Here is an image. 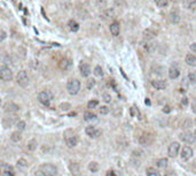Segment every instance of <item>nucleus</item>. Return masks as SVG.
<instances>
[{
  "mask_svg": "<svg viewBox=\"0 0 196 176\" xmlns=\"http://www.w3.org/2000/svg\"><path fill=\"white\" fill-rule=\"evenodd\" d=\"M57 174V169L52 164H44L39 167L36 172V176H55Z\"/></svg>",
  "mask_w": 196,
  "mask_h": 176,
  "instance_id": "obj_1",
  "label": "nucleus"
},
{
  "mask_svg": "<svg viewBox=\"0 0 196 176\" xmlns=\"http://www.w3.org/2000/svg\"><path fill=\"white\" fill-rule=\"evenodd\" d=\"M64 140L69 148H75L78 143V138L72 130H67L64 132Z\"/></svg>",
  "mask_w": 196,
  "mask_h": 176,
  "instance_id": "obj_2",
  "label": "nucleus"
},
{
  "mask_svg": "<svg viewBox=\"0 0 196 176\" xmlns=\"http://www.w3.org/2000/svg\"><path fill=\"white\" fill-rule=\"evenodd\" d=\"M67 90L70 94L72 96H75L79 92L80 90V83L78 79H69L68 81V84H67Z\"/></svg>",
  "mask_w": 196,
  "mask_h": 176,
  "instance_id": "obj_3",
  "label": "nucleus"
},
{
  "mask_svg": "<svg viewBox=\"0 0 196 176\" xmlns=\"http://www.w3.org/2000/svg\"><path fill=\"white\" fill-rule=\"evenodd\" d=\"M16 79H17V83L19 85L25 88L27 85H29V82H30V78H29V75L25 70H21L19 71V74L16 76Z\"/></svg>",
  "mask_w": 196,
  "mask_h": 176,
  "instance_id": "obj_4",
  "label": "nucleus"
},
{
  "mask_svg": "<svg viewBox=\"0 0 196 176\" xmlns=\"http://www.w3.org/2000/svg\"><path fill=\"white\" fill-rule=\"evenodd\" d=\"M52 99H53V94L49 90L41 91V92L38 94V100H39L43 105H48Z\"/></svg>",
  "mask_w": 196,
  "mask_h": 176,
  "instance_id": "obj_5",
  "label": "nucleus"
},
{
  "mask_svg": "<svg viewBox=\"0 0 196 176\" xmlns=\"http://www.w3.org/2000/svg\"><path fill=\"white\" fill-rule=\"evenodd\" d=\"M0 77L2 78L4 81H6V82L12 81L13 73H12V70L9 69V67H7V66H5V65L0 67Z\"/></svg>",
  "mask_w": 196,
  "mask_h": 176,
  "instance_id": "obj_6",
  "label": "nucleus"
},
{
  "mask_svg": "<svg viewBox=\"0 0 196 176\" xmlns=\"http://www.w3.org/2000/svg\"><path fill=\"white\" fill-rule=\"evenodd\" d=\"M179 148H180V144L178 143V142H173V143L170 144L168 150L169 157L170 158H176L178 156V153H179Z\"/></svg>",
  "mask_w": 196,
  "mask_h": 176,
  "instance_id": "obj_7",
  "label": "nucleus"
},
{
  "mask_svg": "<svg viewBox=\"0 0 196 176\" xmlns=\"http://www.w3.org/2000/svg\"><path fill=\"white\" fill-rule=\"evenodd\" d=\"M4 109L6 113H16V112L20 111V107L17 106L16 104H14V102L12 101H7L6 104L4 105Z\"/></svg>",
  "mask_w": 196,
  "mask_h": 176,
  "instance_id": "obj_8",
  "label": "nucleus"
},
{
  "mask_svg": "<svg viewBox=\"0 0 196 176\" xmlns=\"http://www.w3.org/2000/svg\"><path fill=\"white\" fill-rule=\"evenodd\" d=\"M1 173H2V176H15L14 168L7 164L1 165Z\"/></svg>",
  "mask_w": 196,
  "mask_h": 176,
  "instance_id": "obj_9",
  "label": "nucleus"
},
{
  "mask_svg": "<svg viewBox=\"0 0 196 176\" xmlns=\"http://www.w3.org/2000/svg\"><path fill=\"white\" fill-rule=\"evenodd\" d=\"M152 142H154V136L152 134H144L139 138V143L142 145H150Z\"/></svg>",
  "mask_w": 196,
  "mask_h": 176,
  "instance_id": "obj_10",
  "label": "nucleus"
},
{
  "mask_svg": "<svg viewBox=\"0 0 196 176\" xmlns=\"http://www.w3.org/2000/svg\"><path fill=\"white\" fill-rule=\"evenodd\" d=\"M193 157V150L189 146H184V148L181 150V159L187 161Z\"/></svg>",
  "mask_w": 196,
  "mask_h": 176,
  "instance_id": "obj_11",
  "label": "nucleus"
},
{
  "mask_svg": "<svg viewBox=\"0 0 196 176\" xmlns=\"http://www.w3.org/2000/svg\"><path fill=\"white\" fill-rule=\"evenodd\" d=\"M170 21H171V23H173V24L179 23V21H180V14H179V11L177 8H173L172 11L170 12Z\"/></svg>",
  "mask_w": 196,
  "mask_h": 176,
  "instance_id": "obj_12",
  "label": "nucleus"
},
{
  "mask_svg": "<svg viewBox=\"0 0 196 176\" xmlns=\"http://www.w3.org/2000/svg\"><path fill=\"white\" fill-rule=\"evenodd\" d=\"M179 137H180V139L182 142H185V143H193V142L195 140V136H194V134H192V132H182Z\"/></svg>",
  "mask_w": 196,
  "mask_h": 176,
  "instance_id": "obj_13",
  "label": "nucleus"
},
{
  "mask_svg": "<svg viewBox=\"0 0 196 176\" xmlns=\"http://www.w3.org/2000/svg\"><path fill=\"white\" fill-rule=\"evenodd\" d=\"M79 70H80V75L83 77H87L91 74V67L87 65V63H81L79 66Z\"/></svg>",
  "mask_w": 196,
  "mask_h": 176,
  "instance_id": "obj_14",
  "label": "nucleus"
},
{
  "mask_svg": "<svg viewBox=\"0 0 196 176\" xmlns=\"http://www.w3.org/2000/svg\"><path fill=\"white\" fill-rule=\"evenodd\" d=\"M152 85L155 88V89H157V90H163V89H165L166 88V82L165 81H163V79H154V81H152Z\"/></svg>",
  "mask_w": 196,
  "mask_h": 176,
  "instance_id": "obj_15",
  "label": "nucleus"
},
{
  "mask_svg": "<svg viewBox=\"0 0 196 176\" xmlns=\"http://www.w3.org/2000/svg\"><path fill=\"white\" fill-rule=\"evenodd\" d=\"M85 131H86V134H87L90 137H93V138H95V137L101 135V131L95 129L94 127H87Z\"/></svg>",
  "mask_w": 196,
  "mask_h": 176,
  "instance_id": "obj_16",
  "label": "nucleus"
},
{
  "mask_svg": "<svg viewBox=\"0 0 196 176\" xmlns=\"http://www.w3.org/2000/svg\"><path fill=\"white\" fill-rule=\"evenodd\" d=\"M69 169H70V172H71V174L73 176H79L80 169H79V165L77 164V162H70Z\"/></svg>",
  "mask_w": 196,
  "mask_h": 176,
  "instance_id": "obj_17",
  "label": "nucleus"
},
{
  "mask_svg": "<svg viewBox=\"0 0 196 176\" xmlns=\"http://www.w3.org/2000/svg\"><path fill=\"white\" fill-rule=\"evenodd\" d=\"M101 17H102L103 20H112V19H115V12H114V9H106V11L101 14Z\"/></svg>",
  "mask_w": 196,
  "mask_h": 176,
  "instance_id": "obj_18",
  "label": "nucleus"
},
{
  "mask_svg": "<svg viewBox=\"0 0 196 176\" xmlns=\"http://www.w3.org/2000/svg\"><path fill=\"white\" fill-rule=\"evenodd\" d=\"M119 30H120V28H119V23L118 22H112L111 24H110V32H111V35L112 36H118L119 35Z\"/></svg>",
  "mask_w": 196,
  "mask_h": 176,
  "instance_id": "obj_19",
  "label": "nucleus"
},
{
  "mask_svg": "<svg viewBox=\"0 0 196 176\" xmlns=\"http://www.w3.org/2000/svg\"><path fill=\"white\" fill-rule=\"evenodd\" d=\"M70 66H71V61L69 59H62L60 61V63H59V67L62 70H68L70 68Z\"/></svg>",
  "mask_w": 196,
  "mask_h": 176,
  "instance_id": "obj_20",
  "label": "nucleus"
},
{
  "mask_svg": "<svg viewBox=\"0 0 196 176\" xmlns=\"http://www.w3.org/2000/svg\"><path fill=\"white\" fill-rule=\"evenodd\" d=\"M186 63L190 67H196V57L193 54H187L186 57Z\"/></svg>",
  "mask_w": 196,
  "mask_h": 176,
  "instance_id": "obj_21",
  "label": "nucleus"
},
{
  "mask_svg": "<svg viewBox=\"0 0 196 176\" xmlns=\"http://www.w3.org/2000/svg\"><path fill=\"white\" fill-rule=\"evenodd\" d=\"M179 74H180V71H179V69H178V68H174V67H172V68H170V69H169V77L171 78V79H174V78H177L178 76H179Z\"/></svg>",
  "mask_w": 196,
  "mask_h": 176,
  "instance_id": "obj_22",
  "label": "nucleus"
},
{
  "mask_svg": "<svg viewBox=\"0 0 196 176\" xmlns=\"http://www.w3.org/2000/svg\"><path fill=\"white\" fill-rule=\"evenodd\" d=\"M68 25H69V29L71 30L72 32H76V31H78V30H79V24H78V23H77L75 20H70V21H69Z\"/></svg>",
  "mask_w": 196,
  "mask_h": 176,
  "instance_id": "obj_23",
  "label": "nucleus"
},
{
  "mask_svg": "<svg viewBox=\"0 0 196 176\" xmlns=\"http://www.w3.org/2000/svg\"><path fill=\"white\" fill-rule=\"evenodd\" d=\"M156 36V33L152 32L150 29H147V30H144V37L148 41V39H152V38Z\"/></svg>",
  "mask_w": 196,
  "mask_h": 176,
  "instance_id": "obj_24",
  "label": "nucleus"
},
{
  "mask_svg": "<svg viewBox=\"0 0 196 176\" xmlns=\"http://www.w3.org/2000/svg\"><path fill=\"white\" fill-rule=\"evenodd\" d=\"M168 164H169V161H168V159H166V158H162V159H160L156 162L157 167H158V168H165L166 166H168Z\"/></svg>",
  "mask_w": 196,
  "mask_h": 176,
  "instance_id": "obj_25",
  "label": "nucleus"
},
{
  "mask_svg": "<svg viewBox=\"0 0 196 176\" xmlns=\"http://www.w3.org/2000/svg\"><path fill=\"white\" fill-rule=\"evenodd\" d=\"M10 139H12L13 142L17 143V142H20L21 139H22V136H21V134L19 132V131H15V132H13V134H12V136H10Z\"/></svg>",
  "mask_w": 196,
  "mask_h": 176,
  "instance_id": "obj_26",
  "label": "nucleus"
},
{
  "mask_svg": "<svg viewBox=\"0 0 196 176\" xmlns=\"http://www.w3.org/2000/svg\"><path fill=\"white\" fill-rule=\"evenodd\" d=\"M99 164L98 162H95V161H93V162H91V164L88 165V169L91 170L92 173H95V172H98L99 170Z\"/></svg>",
  "mask_w": 196,
  "mask_h": 176,
  "instance_id": "obj_27",
  "label": "nucleus"
},
{
  "mask_svg": "<svg viewBox=\"0 0 196 176\" xmlns=\"http://www.w3.org/2000/svg\"><path fill=\"white\" fill-rule=\"evenodd\" d=\"M146 173H147V176H160L158 172H157V170L155 169V168H152V167L147 168V170H146Z\"/></svg>",
  "mask_w": 196,
  "mask_h": 176,
  "instance_id": "obj_28",
  "label": "nucleus"
},
{
  "mask_svg": "<svg viewBox=\"0 0 196 176\" xmlns=\"http://www.w3.org/2000/svg\"><path fill=\"white\" fill-rule=\"evenodd\" d=\"M37 148V140L36 139H31L28 143V150L29 151H35Z\"/></svg>",
  "mask_w": 196,
  "mask_h": 176,
  "instance_id": "obj_29",
  "label": "nucleus"
},
{
  "mask_svg": "<svg viewBox=\"0 0 196 176\" xmlns=\"http://www.w3.org/2000/svg\"><path fill=\"white\" fill-rule=\"evenodd\" d=\"M84 119L86 121H91V120H95L96 119V115L93 114L92 112H86L84 114Z\"/></svg>",
  "mask_w": 196,
  "mask_h": 176,
  "instance_id": "obj_30",
  "label": "nucleus"
},
{
  "mask_svg": "<svg viewBox=\"0 0 196 176\" xmlns=\"http://www.w3.org/2000/svg\"><path fill=\"white\" fill-rule=\"evenodd\" d=\"M155 1V4L158 6V7H161V8H163V7H166L168 6V0H154Z\"/></svg>",
  "mask_w": 196,
  "mask_h": 176,
  "instance_id": "obj_31",
  "label": "nucleus"
},
{
  "mask_svg": "<svg viewBox=\"0 0 196 176\" xmlns=\"http://www.w3.org/2000/svg\"><path fill=\"white\" fill-rule=\"evenodd\" d=\"M94 75L99 76V77H101L103 75V70H102V68H101L100 66H96L95 68H94Z\"/></svg>",
  "mask_w": 196,
  "mask_h": 176,
  "instance_id": "obj_32",
  "label": "nucleus"
},
{
  "mask_svg": "<svg viewBox=\"0 0 196 176\" xmlns=\"http://www.w3.org/2000/svg\"><path fill=\"white\" fill-rule=\"evenodd\" d=\"M188 78H189V82L192 83V84H196V73H195V71L189 73Z\"/></svg>",
  "mask_w": 196,
  "mask_h": 176,
  "instance_id": "obj_33",
  "label": "nucleus"
},
{
  "mask_svg": "<svg viewBox=\"0 0 196 176\" xmlns=\"http://www.w3.org/2000/svg\"><path fill=\"white\" fill-rule=\"evenodd\" d=\"M95 5L100 8H104L107 6V1L106 0H95Z\"/></svg>",
  "mask_w": 196,
  "mask_h": 176,
  "instance_id": "obj_34",
  "label": "nucleus"
},
{
  "mask_svg": "<svg viewBox=\"0 0 196 176\" xmlns=\"http://www.w3.org/2000/svg\"><path fill=\"white\" fill-rule=\"evenodd\" d=\"M98 105H99L98 100H91V101L87 104V107H88V108H91V109H93V108H95Z\"/></svg>",
  "mask_w": 196,
  "mask_h": 176,
  "instance_id": "obj_35",
  "label": "nucleus"
},
{
  "mask_svg": "<svg viewBox=\"0 0 196 176\" xmlns=\"http://www.w3.org/2000/svg\"><path fill=\"white\" fill-rule=\"evenodd\" d=\"M16 127L19 130H24L25 129V122L24 121H19V122L16 123Z\"/></svg>",
  "mask_w": 196,
  "mask_h": 176,
  "instance_id": "obj_36",
  "label": "nucleus"
},
{
  "mask_svg": "<svg viewBox=\"0 0 196 176\" xmlns=\"http://www.w3.org/2000/svg\"><path fill=\"white\" fill-rule=\"evenodd\" d=\"M17 165H19L20 167H27V166H28V161L25 159H20L17 161Z\"/></svg>",
  "mask_w": 196,
  "mask_h": 176,
  "instance_id": "obj_37",
  "label": "nucleus"
},
{
  "mask_svg": "<svg viewBox=\"0 0 196 176\" xmlns=\"http://www.w3.org/2000/svg\"><path fill=\"white\" fill-rule=\"evenodd\" d=\"M188 7H189V9L195 11V9H196V0H189Z\"/></svg>",
  "mask_w": 196,
  "mask_h": 176,
  "instance_id": "obj_38",
  "label": "nucleus"
},
{
  "mask_svg": "<svg viewBox=\"0 0 196 176\" xmlns=\"http://www.w3.org/2000/svg\"><path fill=\"white\" fill-rule=\"evenodd\" d=\"M86 85H87V89H92L93 86L95 85V79H88L87 82H86Z\"/></svg>",
  "mask_w": 196,
  "mask_h": 176,
  "instance_id": "obj_39",
  "label": "nucleus"
},
{
  "mask_svg": "<svg viewBox=\"0 0 196 176\" xmlns=\"http://www.w3.org/2000/svg\"><path fill=\"white\" fill-rule=\"evenodd\" d=\"M99 111H100V114H108L109 113V108L107 106H102L100 108V109H99Z\"/></svg>",
  "mask_w": 196,
  "mask_h": 176,
  "instance_id": "obj_40",
  "label": "nucleus"
},
{
  "mask_svg": "<svg viewBox=\"0 0 196 176\" xmlns=\"http://www.w3.org/2000/svg\"><path fill=\"white\" fill-rule=\"evenodd\" d=\"M103 100L104 102H111V96L108 93H104L103 94Z\"/></svg>",
  "mask_w": 196,
  "mask_h": 176,
  "instance_id": "obj_41",
  "label": "nucleus"
},
{
  "mask_svg": "<svg viewBox=\"0 0 196 176\" xmlns=\"http://www.w3.org/2000/svg\"><path fill=\"white\" fill-rule=\"evenodd\" d=\"M115 5L122 7V6H125V1L124 0H115Z\"/></svg>",
  "mask_w": 196,
  "mask_h": 176,
  "instance_id": "obj_42",
  "label": "nucleus"
},
{
  "mask_svg": "<svg viewBox=\"0 0 196 176\" xmlns=\"http://www.w3.org/2000/svg\"><path fill=\"white\" fill-rule=\"evenodd\" d=\"M164 176H178V175H177L176 172H173V170H169V172L165 173Z\"/></svg>",
  "mask_w": 196,
  "mask_h": 176,
  "instance_id": "obj_43",
  "label": "nucleus"
},
{
  "mask_svg": "<svg viewBox=\"0 0 196 176\" xmlns=\"http://www.w3.org/2000/svg\"><path fill=\"white\" fill-rule=\"evenodd\" d=\"M69 107H70L69 104H62V105H61V109H63V111H68Z\"/></svg>",
  "mask_w": 196,
  "mask_h": 176,
  "instance_id": "obj_44",
  "label": "nucleus"
},
{
  "mask_svg": "<svg viewBox=\"0 0 196 176\" xmlns=\"http://www.w3.org/2000/svg\"><path fill=\"white\" fill-rule=\"evenodd\" d=\"M0 35H1V36H0V41H5V38H6V32H5L4 30H1V31H0Z\"/></svg>",
  "mask_w": 196,
  "mask_h": 176,
  "instance_id": "obj_45",
  "label": "nucleus"
},
{
  "mask_svg": "<svg viewBox=\"0 0 196 176\" xmlns=\"http://www.w3.org/2000/svg\"><path fill=\"white\" fill-rule=\"evenodd\" d=\"M181 105H184V106H186V105H188V99L186 98H182V100H181Z\"/></svg>",
  "mask_w": 196,
  "mask_h": 176,
  "instance_id": "obj_46",
  "label": "nucleus"
},
{
  "mask_svg": "<svg viewBox=\"0 0 196 176\" xmlns=\"http://www.w3.org/2000/svg\"><path fill=\"white\" fill-rule=\"evenodd\" d=\"M184 128H185V129H187V128H190V121H189V120H187V121L184 123Z\"/></svg>",
  "mask_w": 196,
  "mask_h": 176,
  "instance_id": "obj_47",
  "label": "nucleus"
},
{
  "mask_svg": "<svg viewBox=\"0 0 196 176\" xmlns=\"http://www.w3.org/2000/svg\"><path fill=\"white\" fill-rule=\"evenodd\" d=\"M192 111H193V113H195L196 114V100H194V102L192 104Z\"/></svg>",
  "mask_w": 196,
  "mask_h": 176,
  "instance_id": "obj_48",
  "label": "nucleus"
},
{
  "mask_svg": "<svg viewBox=\"0 0 196 176\" xmlns=\"http://www.w3.org/2000/svg\"><path fill=\"white\" fill-rule=\"evenodd\" d=\"M163 112H164V113H170V112H171V107H170V106H164V108H163Z\"/></svg>",
  "mask_w": 196,
  "mask_h": 176,
  "instance_id": "obj_49",
  "label": "nucleus"
},
{
  "mask_svg": "<svg viewBox=\"0 0 196 176\" xmlns=\"http://www.w3.org/2000/svg\"><path fill=\"white\" fill-rule=\"evenodd\" d=\"M190 49H192L194 53H196V43H193L192 45H190Z\"/></svg>",
  "mask_w": 196,
  "mask_h": 176,
  "instance_id": "obj_50",
  "label": "nucleus"
},
{
  "mask_svg": "<svg viewBox=\"0 0 196 176\" xmlns=\"http://www.w3.org/2000/svg\"><path fill=\"white\" fill-rule=\"evenodd\" d=\"M107 176H115V173L112 172V170H109V172L107 173Z\"/></svg>",
  "mask_w": 196,
  "mask_h": 176,
  "instance_id": "obj_51",
  "label": "nucleus"
},
{
  "mask_svg": "<svg viewBox=\"0 0 196 176\" xmlns=\"http://www.w3.org/2000/svg\"><path fill=\"white\" fill-rule=\"evenodd\" d=\"M171 1H172V2H174V4H177V2H179L180 0H171Z\"/></svg>",
  "mask_w": 196,
  "mask_h": 176,
  "instance_id": "obj_52",
  "label": "nucleus"
},
{
  "mask_svg": "<svg viewBox=\"0 0 196 176\" xmlns=\"http://www.w3.org/2000/svg\"><path fill=\"white\" fill-rule=\"evenodd\" d=\"M146 104H148V105H150V101H149L148 99H146Z\"/></svg>",
  "mask_w": 196,
  "mask_h": 176,
  "instance_id": "obj_53",
  "label": "nucleus"
},
{
  "mask_svg": "<svg viewBox=\"0 0 196 176\" xmlns=\"http://www.w3.org/2000/svg\"><path fill=\"white\" fill-rule=\"evenodd\" d=\"M194 136H195V140H196V131H194Z\"/></svg>",
  "mask_w": 196,
  "mask_h": 176,
  "instance_id": "obj_54",
  "label": "nucleus"
},
{
  "mask_svg": "<svg viewBox=\"0 0 196 176\" xmlns=\"http://www.w3.org/2000/svg\"><path fill=\"white\" fill-rule=\"evenodd\" d=\"M195 123H196V120H195Z\"/></svg>",
  "mask_w": 196,
  "mask_h": 176,
  "instance_id": "obj_55",
  "label": "nucleus"
}]
</instances>
